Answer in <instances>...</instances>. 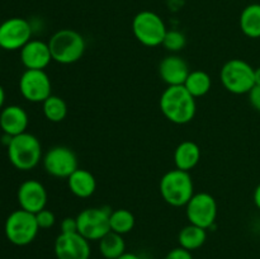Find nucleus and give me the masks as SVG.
<instances>
[{
	"label": "nucleus",
	"instance_id": "4",
	"mask_svg": "<svg viewBox=\"0 0 260 259\" xmlns=\"http://www.w3.org/2000/svg\"><path fill=\"white\" fill-rule=\"evenodd\" d=\"M159 187L162 200L173 207L185 206L194 195V185L189 172L177 168L162 175Z\"/></svg>",
	"mask_w": 260,
	"mask_h": 259
},
{
	"label": "nucleus",
	"instance_id": "3",
	"mask_svg": "<svg viewBox=\"0 0 260 259\" xmlns=\"http://www.w3.org/2000/svg\"><path fill=\"white\" fill-rule=\"evenodd\" d=\"M7 147L8 159L18 170H32L42 160V146L40 140L29 132L12 137Z\"/></svg>",
	"mask_w": 260,
	"mask_h": 259
},
{
	"label": "nucleus",
	"instance_id": "5",
	"mask_svg": "<svg viewBox=\"0 0 260 259\" xmlns=\"http://www.w3.org/2000/svg\"><path fill=\"white\" fill-rule=\"evenodd\" d=\"M254 70L250 63L241 58L229 60L221 69V83L226 90L236 95L248 94L255 85Z\"/></svg>",
	"mask_w": 260,
	"mask_h": 259
},
{
	"label": "nucleus",
	"instance_id": "21",
	"mask_svg": "<svg viewBox=\"0 0 260 259\" xmlns=\"http://www.w3.org/2000/svg\"><path fill=\"white\" fill-rule=\"evenodd\" d=\"M206 240H207V230L192 223L183 228L178 235V243L180 248L189 251L200 249L206 243Z\"/></svg>",
	"mask_w": 260,
	"mask_h": 259
},
{
	"label": "nucleus",
	"instance_id": "29",
	"mask_svg": "<svg viewBox=\"0 0 260 259\" xmlns=\"http://www.w3.org/2000/svg\"><path fill=\"white\" fill-rule=\"evenodd\" d=\"M164 259H193V255L192 251L185 250V249L178 246V248L172 249V250L165 255Z\"/></svg>",
	"mask_w": 260,
	"mask_h": 259
},
{
	"label": "nucleus",
	"instance_id": "1",
	"mask_svg": "<svg viewBox=\"0 0 260 259\" xmlns=\"http://www.w3.org/2000/svg\"><path fill=\"white\" fill-rule=\"evenodd\" d=\"M160 109L172 123L187 124L194 118L197 104L184 85L168 86L160 96Z\"/></svg>",
	"mask_w": 260,
	"mask_h": 259
},
{
	"label": "nucleus",
	"instance_id": "20",
	"mask_svg": "<svg viewBox=\"0 0 260 259\" xmlns=\"http://www.w3.org/2000/svg\"><path fill=\"white\" fill-rule=\"evenodd\" d=\"M240 29L246 37L260 38V4L253 3L243 9L239 19Z\"/></svg>",
	"mask_w": 260,
	"mask_h": 259
},
{
	"label": "nucleus",
	"instance_id": "2",
	"mask_svg": "<svg viewBox=\"0 0 260 259\" xmlns=\"http://www.w3.org/2000/svg\"><path fill=\"white\" fill-rule=\"evenodd\" d=\"M47 43L52 61L61 65H70L80 60L86 47L83 36L78 30L70 28L56 30Z\"/></svg>",
	"mask_w": 260,
	"mask_h": 259
},
{
	"label": "nucleus",
	"instance_id": "35",
	"mask_svg": "<svg viewBox=\"0 0 260 259\" xmlns=\"http://www.w3.org/2000/svg\"><path fill=\"white\" fill-rule=\"evenodd\" d=\"M0 203H2V201H0Z\"/></svg>",
	"mask_w": 260,
	"mask_h": 259
},
{
	"label": "nucleus",
	"instance_id": "6",
	"mask_svg": "<svg viewBox=\"0 0 260 259\" xmlns=\"http://www.w3.org/2000/svg\"><path fill=\"white\" fill-rule=\"evenodd\" d=\"M132 32L141 45L156 47L162 45L168 28L159 14L151 10H142L132 20Z\"/></svg>",
	"mask_w": 260,
	"mask_h": 259
},
{
	"label": "nucleus",
	"instance_id": "32",
	"mask_svg": "<svg viewBox=\"0 0 260 259\" xmlns=\"http://www.w3.org/2000/svg\"><path fill=\"white\" fill-rule=\"evenodd\" d=\"M117 259H141V256L137 255L135 253H128V251H124L121 256H118Z\"/></svg>",
	"mask_w": 260,
	"mask_h": 259
},
{
	"label": "nucleus",
	"instance_id": "17",
	"mask_svg": "<svg viewBox=\"0 0 260 259\" xmlns=\"http://www.w3.org/2000/svg\"><path fill=\"white\" fill-rule=\"evenodd\" d=\"M29 118L20 106H7L0 111V130L10 137L27 132Z\"/></svg>",
	"mask_w": 260,
	"mask_h": 259
},
{
	"label": "nucleus",
	"instance_id": "9",
	"mask_svg": "<svg viewBox=\"0 0 260 259\" xmlns=\"http://www.w3.org/2000/svg\"><path fill=\"white\" fill-rule=\"evenodd\" d=\"M185 215L189 223L207 230L216 222L217 202L210 193H194L189 202L185 205Z\"/></svg>",
	"mask_w": 260,
	"mask_h": 259
},
{
	"label": "nucleus",
	"instance_id": "13",
	"mask_svg": "<svg viewBox=\"0 0 260 259\" xmlns=\"http://www.w3.org/2000/svg\"><path fill=\"white\" fill-rule=\"evenodd\" d=\"M53 251L57 259H89L91 254L90 241L79 233H60L55 240Z\"/></svg>",
	"mask_w": 260,
	"mask_h": 259
},
{
	"label": "nucleus",
	"instance_id": "25",
	"mask_svg": "<svg viewBox=\"0 0 260 259\" xmlns=\"http://www.w3.org/2000/svg\"><path fill=\"white\" fill-rule=\"evenodd\" d=\"M42 111L48 121L58 123L68 116V104L61 96L50 95L42 103Z\"/></svg>",
	"mask_w": 260,
	"mask_h": 259
},
{
	"label": "nucleus",
	"instance_id": "22",
	"mask_svg": "<svg viewBox=\"0 0 260 259\" xmlns=\"http://www.w3.org/2000/svg\"><path fill=\"white\" fill-rule=\"evenodd\" d=\"M99 251L106 259H117L126 251L123 235L109 231L99 240Z\"/></svg>",
	"mask_w": 260,
	"mask_h": 259
},
{
	"label": "nucleus",
	"instance_id": "16",
	"mask_svg": "<svg viewBox=\"0 0 260 259\" xmlns=\"http://www.w3.org/2000/svg\"><path fill=\"white\" fill-rule=\"evenodd\" d=\"M20 61L29 70H45L52 61L47 42L41 40H30L20 50Z\"/></svg>",
	"mask_w": 260,
	"mask_h": 259
},
{
	"label": "nucleus",
	"instance_id": "31",
	"mask_svg": "<svg viewBox=\"0 0 260 259\" xmlns=\"http://www.w3.org/2000/svg\"><path fill=\"white\" fill-rule=\"evenodd\" d=\"M253 201H254V205H255V207L260 211V183L256 185L255 190H254Z\"/></svg>",
	"mask_w": 260,
	"mask_h": 259
},
{
	"label": "nucleus",
	"instance_id": "27",
	"mask_svg": "<svg viewBox=\"0 0 260 259\" xmlns=\"http://www.w3.org/2000/svg\"><path fill=\"white\" fill-rule=\"evenodd\" d=\"M36 220L40 229H51L56 223V216L52 211L43 208L42 211L36 213Z\"/></svg>",
	"mask_w": 260,
	"mask_h": 259
},
{
	"label": "nucleus",
	"instance_id": "19",
	"mask_svg": "<svg viewBox=\"0 0 260 259\" xmlns=\"http://www.w3.org/2000/svg\"><path fill=\"white\" fill-rule=\"evenodd\" d=\"M201 160V149L196 142L182 141L174 151V163L177 169L190 172Z\"/></svg>",
	"mask_w": 260,
	"mask_h": 259
},
{
	"label": "nucleus",
	"instance_id": "28",
	"mask_svg": "<svg viewBox=\"0 0 260 259\" xmlns=\"http://www.w3.org/2000/svg\"><path fill=\"white\" fill-rule=\"evenodd\" d=\"M61 233L62 234H71L78 233V221L76 217H65L61 221Z\"/></svg>",
	"mask_w": 260,
	"mask_h": 259
},
{
	"label": "nucleus",
	"instance_id": "12",
	"mask_svg": "<svg viewBox=\"0 0 260 259\" xmlns=\"http://www.w3.org/2000/svg\"><path fill=\"white\" fill-rule=\"evenodd\" d=\"M46 173L53 178L68 179L78 169L76 154L68 146H53L42 159Z\"/></svg>",
	"mask_w": 260,
	"mask_h": 259
},
{
	"label": "nucleus",
	"instance_id": "11",
	"mask_svg": "<svg viewBox=\"0 0 260 259\" xmlns=\"http://www.w3.org/2000/svg\"><path fill=\"white\" fill-rule=\"evenodd\" d=\"M19 91L30 103H43L52 91L50 76L45 70H27L19 79Z\"/></svg>",
	"mask_w": 260,
	"mask_h": 259
},
{
	"label": "nucleus",
	"instance_id": "34",
	"mask_svg": "<svg viewBox=\"0 0 260 259\" xmlns=\"http://www.w3.org/2000/svg\"><path fill=\"white\" fill-rule=\"evenodd\" d=\"M254 79H255V85H260V68L254 70Z\"/></svg>",
	"mask_w": 260,
	"mask_h": 259
},
{
	"label": "nucleus",
	"instance_id": "14",
	"mask_svg": "<svg viewBox=\"0 0 260 259\" xmlns=\"http://www.w3.org/2000/svg\"><path fill=\"white\" fill-rule=\"evenodd\" d=\"M17 198L22 210L36 215L46 208L48 196L42 183L36 179H28L18 188Z\"/></svg>",
	"mask_w": 260,
	"mask_h": 259
},
{
	"label": "nucleus",
	"instance_id": "7",
	"mask_svg": "<svg viewBox=\"0 0 260 259\" xmlns=\"http://www.w3.org/2000/svg\"><path fill=\"white\" fill-rule=\"evenodd\" d=\"M40 228L35 213L28 211L15 210L7 217L4 233L8 240L17 246H25L32 243L37 236Z\"/></svg>",
	"mask_w": 260,
	"mask_h": 259
},
{
	"label": "nucleus",
	"instance_id": "33",
	"mask_svg": "<svg viewBox=\"0 0 260 259\" xmlns=\"http://www.w3.org/2000/svg\"><path fill=\"white\" fill-rule=\"evenodd\" d=\"M4 103H5V90L2 85H0V111L4 108Z\"/></svg>",
	"mask_w": 260,
	"mask_h": 259
},
{
	"label": "nucleus",
	"instance_id": "10",
	"mask_svg": "<svg viewBox=\"0 0 260 259\" xmlns=\"http://www.w3.org/2000/svg\"><path fill=\"white\" fill-rule=\"evenodd\" d=\"M33 28L24 18L14 17L0 24V48L5 51L22 50L32 40Z\"/></svg>",
	"mask_w": 260,
	"mask_h": 259
},
{
	"label": "nucleus",
	"instance_id": "23",
	"mask_svg": "<svg viewBox=\"0 0 260 259\" xmlns=\"http://www.w3.org/2000/svg\"><path fill=\"white\" fill-rule=\"evenodd\" d=\"M184 88L192 94L194 98L205 96L212 88V79L206 71L193 70L188 75L184 83Z\"/></svg>",
	"mask_w": 260,
	"mask_h": 259
},
{
	"label": "nucleus",
	"instance_id": "30",
	"mask_svg": "<svg viewBox=\"0 0 260 259\" xmlns=\"http://www.w3.org/2000/svg\"><path fill=\"white\" fill-rule=\"evenodd\" d=\"M249 103L255 111L260 112V85H254L253 89L248 93Z\"/></svg>",
	"mask_w": 260,
	"mask_h": 259
},
{
	"label": "nucleus",
	"instance_id": "15",
	"mask_svg": "<svg viewBox=\"0 0 260 259\" xmlns=\"http://www.w3.org/2000/svg\"><path fill=\"white\" fill-rule=\"evenodd\" d=\"M189 73L187 61L175 53L165 56L159 63V75L168 86L184 85Z\"/></svg>",
	"mask_w": 260,
	"mask_h": 259
},
{
	"label": "nucleus",
	"instance_id": "8",
	"mask_svg": "<svg viewBox=\"0 0 260 259\" xmlns=\"http://www.w3.org/2000/svg\"><path fill=\"white\" fill-rule=\"evenodd\" d=\"M112 210L109 207H89L76 216L78 233L89 241H99L111 231Z\"/></svg>",
	"mask_w": 260,
	"mask_h": 259
},
{
	"label": "nucleus",
	"instance_id": "26",
	"mask_svg": "<svg viewBox=\"0 0 260 259\" xmlns=\"http://www.w3.org/2000/svg\"><path fill=\"white\" fill-rule=\"evenodd\" d=\"M185 43H187V38H185L184 33L178 29H168L164 41H162V46L172 53L182 51L185 47Z\"/></svg>",
	"mask_w": 260,
	"mask_h": 259
},
{
	"label": "nucleus",
	"instance_id": "18",
	"mask_svg": "<svg viewBox=\"0 0 260 259\" xmlns=\"http://www.w3.org/2000/svg\"><path fill=\"white\" fill-rule=\"evenodd\" d=\"M70 192L79 198H89L96 189L95 177L86 169H78L68 178Z\"/></svg>",
	"mask_w": 260,
	"mask_h": 259
},
{
	"label": "nucleus",
	"instance_id": "24",
	"mask_svg": "<svg viewBox=\"0 0 260 259\" xmlns=\"http://www.w3.org/2000/svg\"><path fill=\"white\" fill-rule=\"evenodd\" d=\"M109 223H111V231H114L119 235H124L134 230L136 220L131 211L126 208H118L111 212Z\"/></svg>",
	"mask_w": 260,
	"mask_h": 259
}]
</instances>
